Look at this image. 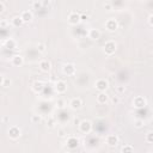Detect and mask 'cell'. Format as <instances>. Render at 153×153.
Listing matches in <instances>:
<instances>
[{"instance_id": "1", "label": "cell", "mask_w": 153, "mask_h": 153, "mask_svg": "<svg viewBox=\"0 0 153 153\" xmlns=\"http://www.w3.org/2000/svg\"><path fill=\"white\" fill-rule=\"evenodd\" d=\"M116 48H117V44H116L115 41H108L104 44V53H105V55H108V56L112 55L116 51Z\"/></svg>"}, {"instance_id": "2", "label": "cell", "mask_w": 153, "mask_h": 153, "mask_svg": "<svg viewBox=\"0 0 153 153\" xmlns=\"http://www.w3.org/2000/svg\"><path fill=\"white\" fill-rule=\"evenodd\" d=\"M79 131L84 134H88L91 131H92V123L88 120H83L79 125Z\"/></svg>"}, {"instance_id": "3", "label": "cell", "mask_w": 153, "mask_h": 153, "mask_svg": "<svg viewBox=\"0 0 153 153\" xmlns=\"http://www.w3.org/2000/svg\"><path fill=\"white\" fill-rule=\"evenodd\" d=\"M20 135H22V131H20L19 127H17V126L10 127V129H9V136H10L12 140H17Z\"/></svg>"}, {"instance_id": "4", "label": "cell", "mask_w": 153, "mask_h": 153, "mask_svg": "<svg viewBox=\"0 0 153 153\" xmlns=\"http://www.w3.org/2000/svg\"><path fill=\"white\" fill-rule=\"evenodd\" d=\"M108 86H109V83L105 79H98L95 83V87L99 91V92H105V90L108 88Z\"/></svg>"}, {"instance_id": "5", "label": "cell", "mask_w": 153, "mask_h": 153, "mask_svg": "<svg viewBox=\"0 0 153 153\" xmlns=\"http://www.w3.org/2000/svg\"><path fill=\"white\" fill-rule=\"evenodd\" d=\"M81 22V17H80V13L78 12H71L70 16H68V23L72 24V25H77Z\"/></svg>"}, {"instance_id": "6", "label": "cell", "mask_w": 153, "mask_h": 153, "mask_svg": "<svg viewBox=\"0 0 153 153\" xmlns=\"http://www.w3.org/2000/svg\"><path fill=\"white\" fill-rule=\"evenodd\" d=\"M55 91L57 94H65L67 91V84L64 80H57L55 83Z\"/></svg>"}, {"instance_id": "7", "label": "cell", "mask_w": 153, "mask_h": 153, "mask_svg": "<svg viewBox=\"0 0 153 153\" xmlns=\"http://www.w3.org/2000/svg\"><path fill=\"white\" fill-rule=\"evenodd\" d=\"M133 105H134L135 108H144V107L147 105V101H146V98L142 97V96H136V97L133 99Z\"/></svg>"}, {"instance_id": "8", "label": "cell", "mask_w": 153, "mask_h": 153, "mask_svg": "<svg viewBox=\"0 0 153 153\" xmlns=\"http://www.w3.org/2000/svg\"><path fill=\"white\" fill-rule=\"evenodd\" d=\"M105 28H107V30H109V31H115V30L118 28V23H117L116 19L110 18L105 22Z\"/></svg>"}, {"instance_id": "9", "label": "cell", "mask_w": 153, "mask_h": 153, "mask_svg": "<svg viewBox=\"0 0 153 153\" xmlns=\"http://www.w3.org/2000/svg\"><path fill=\"white\" fill-rule=\"evenodd\" d=\"M70 107L72 110H79L81 107H83V101L81 98L77 97V98H72L71 102H70Z\"/></svg>"}, {"instance_id": "10", "label": "cell", "mask_w": 153, "mask_h": 153, "mask_svg": "<svg viewBox=\"0 0 153 153\" xmlns=\"http://www.w3.org/2000/svg\"><path fill=\"white\" fill-rule=\"evenodd\" d=\"M11 64H12V66L19 67V66H22L24 64V59H23L22 55H13L11 57Z\"/></svg>"}, {"instance_id": "11", "label": "cell", "mask_w": 153, "mask_h": 153, "mask_svg": "<svg viewBox=\"0 0 153 153\" xmlns=\"http://www.w3.org/2000/svg\"><path fill=\"white\" fill-rule=\"evenodd\" d=\"M62 71H64V73L66 75H74L75 74V66L73 64H66L64 66Z\"/></svg>"}, {"instance_id": "12", "label": "cell", "mask_w": 153, "mask_h": 153, "mask_svg": "<svg viewBox=\"0 0 153 153\" xmlns=\"http://www.w3.org/2000/svg\"><path fill=\"white\" fill-rule=\"evenodd\" d=\"M20 18L23 19V22H24V23H29V22H31V20H33L34 15H33V12H31V11L25 10V11H23V12H22Z\"/></svg>"}, {"instance_id": "13", "label": "cell", "mask_w": 153, "mask_h": 153, "mask_svg": "<svg viewBox=\"0 0 153 153\" xmlns=\"http://www.w3.org/2000/svg\"><path fill=\"white\" fill-rule=\"evenodd\" d=\"M107 144H108L109 146H111V147L116 146V145L118 144V136H117L116 134H109V135L107 136Z\"/></svg>"}, {"instance_id": "14", "label": "cell", "mask_w": 153, "mask_h": 153, "mask_svg": "<svg viewBox=\"0 0 153 153\" xmlns=\"http://www.w3.org/2000/svg\"><path fill=\"white\" fill-rule=\"evenodd\" d=\"M67 147H70V148H77L78 147V145H79V140L75 138V136H70L68 139H67Z\"/></svg>"}, {"instance_id": "15", "label": "cell", "mask_w": 153, "mask_h": 153, "mask_svg": "<svg viewBox=\"0 0 153 153\" xmlns=\"http://www.w3.org/2000/svg\"><path fill=\"white\" fill-rule=\"evenodd\" d=\"M88 37H90L91 40H94V41L99 40V37H101L99 30H97V29H91L90 31H88Z\"/></svg>"}, {"instance_id": "16", "label": "cell", "mask_w": 153, "mask_h": 153, "mask_svg": "<svg viewBox=\"0 0 153 153\" xmlns=\"http://www.w3.org/2000/svg\"><path fill=\"white\" fill-rule=\"evenodd\" d=\"M40 68L43 72H49L50 68H51V64L49 62L48 60H42L41 62H40Z\"/></svg>"}, {"instance_id": "17", "label": "cell", "mask_w": 153, "mask_h": 153, "mask_svg": "<svg viewBox=\"0 0 153 153\" xmlns=\"http://www.w3.org/2000/svg\"><path fill=\"white\" fill-rule=\"evenodd\" d=\"M109 101V96L105 94V92H99L97 95V102L99 104H105L107 102Z\"/></svg>"}, {"instance_id": "18", "label": "cell", "mask_w": 153, "mask_h": 153, "mask_svg": "<svg viewBox=\"0 0 153 153\" xmlns=\"http://www.w3.org/2000/svg\"><path fill=\"white\" fill-rule=\"evenodd\" d=\"M44 88V84L42 83V81H35L34 84H33V90L35 91L36 94H38V92H41V91Z\"/></svg>"}, {"instance_id": "19", "label": "cell", "mask_w": 153, "mask_h": 153, "mask_svg": "<svg viewBox=\"0 0 153 153\" xmlns=\"http://www.w3.org/2000/svg\"><path fill=\"white\" fill-rule=\"evenodd\" d=\"M3 44H4L6 48H9V49H16V47H17L16 41H15V40H12V38H9V40L4 41V42H3Z\"/></svg>"}, {"instance_id": "20", "label": "cell", "mask_w": 153, "mask_h": 153, "mask_svg": "<svg viewBox=\"0 0 153 153\" xmlns=\"http://www.w3.org/2000/svg\"><path fill=\"white\" fill-rule=\"evenodd\" d=\"M121 153H134V148L132 145H125L121 148Z\"/></svg>"}, {"instance_id": "21", "label": "cell", "mask_w": 153, "mask_h": 153, "mask_svg": "<svg viewBox=\"0 0 153 153\" xmlns=\"http://www.w3.org/2000/svg\"><path fill=\"white\" fill-rule=\"evenodd\" d=\"M11 23H12V25H13V26H20L24 22H23V19H22L20 17H18V16H17V17H13V18H12Z\"/></svg>"}, {"instance_id": "22", "label": "cell", "mask_w": 153, "mask_h": 153, "mask_svg": "<svg viewBox=\"0 0 153 153\" xmlns=\"http://www.w3.org/2000/svg\"><path fill=\"white\" fill-rule=\"evenodd\" d=\"M11 85V80H10V78H7V77H3L1 78V86H4V87H9Z\"/></svg>"}, {"instance_id": "23", "label": "cell", "mask_w": 153, "mask_h": 153, "mask_svg": "<svg viewBox=\"0 0 153 153\" xmlns=\"http://www.w3.org/2000/svg\"><path fill=\"white\" fill-rule=\"evenodd\" d=\"M146 141L148 142V144H153V132H148L147 134H146Z\"/></svg>"}, {"instance_id": "24", "label": "cell", "mask_w": 153, "mask_h": 153, "mask_svg": "<svg viewBox=\"0 0 153 153\" xmlns=\"http://www.w3.org/2000/svg\"><path fill=\"white\" fill-rule=\"evenodd\" d=\"M37 50H38L40 53L44 54V53L47 51V48H46V46H44L43 43H38V44H37Z\"/></svg>"}, {"instance_id": "25", "label": "cell", "mask_w": 153, "mask_h": 153, "mask_svg": "<svg viewBox=\"0 0 153 153\" xmlns=\"http://www.w3.org/2000/svg\"><path fill=\"white\" fill-rule=\"evenodd\" d=\"M65 104H66V103H65L64 99H59V101L56 102V108H57V109H64V108H65Z\"/></svg>"}, {"instance_id": "26", "label": "cell", "mask_w": 153, "mask_h": 153, "mask_svg": "<svg viewBox=\"0 0 153 153\" xmlns=\"http://www.w3.org/2000/svg\"><path fill=\"white\" fill-rule=\"evenodd\" d=\"M31 122L33 123H38V122H41V116L40 115H33L31 116Z\"/></svg>"}, {"instance_id": "27", "label": "cell", "mask_w": 153, "mask_h": 153, "mask_svg": "<svg viewBox=\"0 0 153 153\" xmlns=\"http://www.w3.org/2000/svg\"><path fill=\"white\" fill-rule=\"evenodd\" d=\"M144 125H145L144 120H136V121H135V127H136V128H141Z\"/></svg>"}, {"instance_id": "28", "label": "cell", "mask_w": 153, "mask_h": 153, "mask_svg": "<svg viewBox=\"0 0 153 153\" xmlns=\"http://www.w3.org/2000/svg\"><path fill=\"white\" fill-rule=\"evenodd\" d=\"M116 91H117L118 94H125L126 92V86H122V85L121 86H117L116 87Z\"/></svg>"}, {"instance_id": "29", "label": "cell", "mask_w": 153, "mask_h": 153, "mask_svg": "<svg viewBox=\"0 0 153 153\" xmlns=\"http://www.w3.org/2000/svg\"><path fill=\"white\" fill-rule=\"evenodd\" d=\"M54 125H55L54 118H53V117H49V122L47 121V126H48L49 128H53V127H54Z\"/></svg>"}, {"instance_id": "30", "label": "cell", "mask_w": 153, "mask_h": 153, "mask_svg": "<svg viewBox=\"0 0 153 153\" xmlns=\"http://www.w3.org/2000/svg\"><path fill=\"white\" fill-rule=\"evenodd\" d=\"M111 103L115 104V105L118 104V103H120V97H118V96H112V97H111Z\"/></svg>"}, {"instance_id": "31", "label": "cell", "mask_w": 153, "mask_h": 153, "mask_svg": "<svg viewBox=\"0 0 153 153\" xmlns=\"http://www.w3.org/2000/svg\"><path fill=\"white\" fill-rule=\"evenodd\" d=\"M31 5H33L35 9H41L43 4H42V3H40V1H33V3H31Z\"/></svg>"}, {"instance_id": "32", "label": "cell", "mask_w": 153, "mask_h": 153, "mask_svg": "<svg viewBox=\"0 0 153 153\" xmlns=\"http://www.w3.org/2000/svg\"><path fill=\"white\" fill-rule=\"evenodd\" d=\"M103 7L105 10H108V11H110V10H112V3H104Z\"/></svg>"}, {"instance_id": "33", "label": "cell", "mask_w": 153, "mask_h": 153, "mask_svg": "<svg viewBox=\"0 0 153 153\" xmlns=\"http://www.w3.org/2000/svg\"><path fill=\"white\" fill-rule=\"evenodd\" d=\"M9 25V23H7V20H5V19H3L1 22H0V28H3V29H5L6 26Z\"/></svg>"}, {"instance_id": "34", "label": "cell", "mask_w": 153, "mask_h": 153, "mask_svg": "<svg viewBox=\"0 0 153 153\" xmlns=\"http://www.w3.org/2000/svg\"><path fill=\"white\" fill-rule=\"evenodd\" d=\"M57 134H59V136H60V138H64V136L66 135V133H65V131H64V129H59Z\"/></svg>"}, {"instance_id": "35", "label": "cell", "mask_w": 153, "mask_h": 153, "mask_svg": "<svg viewBox=\"0 0 153 153\" xmlns=\"http://www.w3.org/2000/svg\"><path fill=\"white\" fill-rule=\"evenodd\" d=\"M148 24H149L151 26H153V13L149 15V17H148Z\"/></svg>"}, {"instance_id": "36", "label": "cell", "mask_w": 153, "mask_h": 153, "mask_svg": "<svg viewBox=\"0 0 153 153\" xmlns=\"http://www.w3.org/2000/svg\"><path fill=\"white\" fill-rule=\"evenodd\" d=\"M5 9V3L4 1H0V12H3Z\"/></svg>"}, {"instance_id": "37", "label": "cell", "mask_w": 153, "mask_h": 153, "mask_svg": "<svg viewBox=\"0 0 153 153\" xmlns=\"http://www.w3.org/2000/svg\"><path fill=\"white\" fill-rule=\"evenodd\" d=\"M80 17H81V20H87V16L86 15H80Z\"/></svg>"}, {"instance_id": "38", "label": "cell", "mask_w": 153, "mask_h": 153, "mask_svg": "<svg viewBox=\"0 0 153 153\" xmlns=\"http://www.w3.org/2000/svg\"><path fill=\"white\" fill-rule=\"evenodd\" d=\"M148 153H153V151H149V152H148Z\"/></svg>"}, {"instance_id": "39", "label": "cell", "mask_w": 153, "mask_h": 153, "mask_svg": "<svg viewBox=\"0 0 153 153\" xmlns=\"http://www.w3.org/2000/svg\"><path fill=\"white\" fill-rule=\"evenodd\" d=\"M109 153H112V152H109Z\"/></svg>"}]
</instances>
